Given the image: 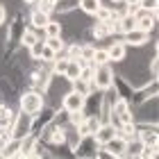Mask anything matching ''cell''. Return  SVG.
I'll list each match as a JSON object with an SVG mask.
<instances>
[{
    "instance_id": "1",
    "label": "cell",
    "mask_w": 159,
    "mask_h": 159,
    "mask_svg": "<svg viewBox=\"0 0 159 159\" xmlns=\"http://www.w3.org/2000/svg\"><path fill=\"white\" fill-rule=\"evenodd\" d=\"M7 32H5V41L7 43H14V46H18L20 43V37H23L25 27H27V16L25 11H14L9 18H7Z\"/></svg>"
},
{
    "instance_id": "2",
    "label": "cell",
    "mask_w": 159,
    "mask_h": 159,
    "mask_svg": "<svg viewBox=\"0 0 159 159\" xmlns=\"http://www.w3.org/2000/svg\"><path fill=\"white\" fill-rule=\"evenodd\" d=\"M55 114H57V107L48 105V102L43 105L37 114H32V132H30V134H32V136H41L50 125H52Z\"/></svg>"
},
{
    "instance_id": "3",
    "label": "cell",
    "mask_w": 159,
    "mask_h": 159,
    "mask_svg": "<svg viewBox=\"0 0 159 159\" xmlns=\"http://www.w3.org/2000/svg\"><path fill=\"white\" fill-rule=\"evenodd\" d=\"M43 105H46V98H43V93L37 91V89H25V91L18 96V109H20V111L37 114Z\"/></svg>"
},
{
    "instance_id": "4",
    "label": "cell",
    "mask_w": 159,
    "mask_h": 159,
    "mask_svg": "<svg viewBox=\"0 0 159 159\" xmlns=\"http://www.w3.org/2000/svg\"><path fill=\"white\" fill-rule=\"evenodd\" d=\"M134 120L132 118V107H129V102L125 98H116V102L111 105L109 109V123H114V125H123V123H129Z\"/></svg>"
},
{
    "instance_id": "5",
    "label": "cell",
    "mask_w": 159,
    "mask_h": 159,
    "mask_svg": "<svg viewBox=\"0 0 159 159\" xmlns=\"http://www.w3.org/2000/svg\"><path fill=\"white\" fill-rule=\"evenodd\" d=\"M9 132H11L14 139H25V136H30V132H32V114L18 109L16 118H14L11 127H9Z\"/></svg>"
},
{
    "instance_id": "6",
    "label": "cell",
    "mask_w": 159,
    "mask_h": 159,
    "mask_svg": "<svg viewBox=\"0 0 159 159\" xmlns=\"http://www.w3.org/2000/svg\"><path fill=\"white\" fill-rule=\"evenodd\" d=\"M82 111L86 116H98L102 114V91L100 89H93L84 96V105H82Z\"/></svg>"
},
{
    "instance_id": "7",
    "label": "cell",
    "mask_w": 159,
    "mask_h": 159,
    "mask_svg": "<svg viewBox=\"0 0 159 159\" xmlns=\"http://www.w3.org/2000/svg\"><path fill=\"white\" fill-rule=\"evenodd\" d=\"M96 150H98V143L93 139V134H82L77 146L73 148V155L82 159H96Z\"/></svg>"
},
{
    "instance_id": "8",
    "label": "cell",
    "mask_w": 159,
    "mask_h": 159,
    "mask_svg": "<svg viewBox=\"0 0 159 159\" xmlns=\"http://www.w3.org/2000/svg\"><path fill=\"white\" fill-rule=\"evenodd\" d=\"M111 80H114V66L111 64H102V66H96V73H93L91 84L96 86V89L105 91V89L111 86Z\"/></svg>"
},
{
    "instance_id": "9",
    "label": "cell",
    "mask_w": 159,
    "mask_h": 159,
    "mask_svg": "<svg viewBox=\"0 0 159 159\" xmlns=\"http://www.w3.org/2000/svg\"><path fill=\"white\" fill-rule=\"evenodd\" d=\"M123 43L127 48H143L146 43H150V32H143L139 27H134V30L123 34Z\"/></svg>"
},
{
    "instance_id": "10",
    "label": "cell",
    "mask_w": 159,
    "mask_h": 159,
    "mask_svg": "<svg viewBox=\"0 0 159 159\" xmlns=\"http://www.w3.org/2000/svg\"><path fill=\"white\" fill-rule=\"evenodd\" d=\"M116 134H118V127L114 125V123L105 120V123H100V127L96 129V132H93V139H96L98 146H105V143H107V141H111Z\"/></svg>"
},
{
    "instance_id": "11",
    "label": "cell",
    "mask_w": 159,
    "mask_h": 159,
    "mask_svg": "<svg viewBox=\"0 0 159 159\" xmlns=\"http://www.w3.org/2000/svg\"><path fill=\"white\" fill-rule=\"evenodd\" d=\"M84 105V96H80V93H75L73 89H68L66 93H64V98L59 100V107L66 111H75V109H82Z\"/></svg>"
},
{
    "instance_id": "12",
    "label": "cell",
    "mask_w": 159,
    "mask_h": 159,
    "mask_svg": "<svg viewBox=\"0 0 159 159\" xmlns=\"http://www.w3.org/2000/svg\"><path fill=\"white\" fill-rule=\"evenodd\" d=\"M107 55H109V61L111 64H120V61H125L127 59V46L120 41H114L107 46Z\"/></svg>"
},
{
    "instance_id": "13",
    "label": "cell",
    "mask_w": 159,
    "mask_h": 159,
    "mask_svg": "<svg viewBox=\"0 0 159 159\" xmlns=\"http://www.w3.org/2000/svg\"><path fill=\"white\" fill-rule=\"evenodd\" d=\"M125 146H127V141L125 139H120V136L116 134L111 141H107L105 143V148H107V152H109L111 159H123L125 157Z\"/></svg>"
},
{
    "instance_id": "14",
    "label": "cell",
    "mask_w": 159,
    "mask_h": 159,
    "mask_svg": "<svg viewBox=\"0 0 159 159\" xmlns=\"http://www.w3.org/2000/svg\"><path fill=\"white\" fill-rule=\"evenodd\" d=\"M48 20H50V14H46V11H41V9L34 7V9L30 11V16H27V25L34 27V30H43Z\"/></svg>"
},
{
    "instance_id": "15",
    "label": "cell",
    "mask_w": 159,
    "mask_h": 159,
    "mask_svg": "<svg viewBox=\"0 0 159 159\" xmlns=\"http://www.w3.org/2000/svg\"><path fill=\"white\" fill-rule=\"evenodd\" d=\"M16 111H18V109H14L9 102H2V105H0V127H2V129H9L11 123H14V118H16Z\"/></svg>"
},
{
    "instance_id": "16",
    "label": "cell",
    "mask_w": 159,
    "mask_h": 159,
    "mask_svg": "<svg viewBox=\"0 0 159 159\" xmlns=\"http://www.w3.org/2000/svg\"><path fill=\"white\" fill-rule=\"evenodd\" d=\"M134 27H136V18H134V14H123V16H118L116 18V32L120 34V37H123V34H125V32H129V30H134Z\"/></svg>"
},
{
    "instance_id": "17",
    "label": "cell",
    "mask_w": 159,
    "mask_h": 159,
    "mask_svg": "<svg viewBox=\"0 0 159 159\" xmlns=\"http://www.w3.org/2000/svg\"><path fill=\"white\" fill-rule=\"evenodd\" d=\"M100 123H102V120H100L98 116H86L75 129L80 132V136H82V134H93V132H96V129L100 127Z\"/></svg>"
},
{
    "instance_id": "18",
    "label": "cell",
    "mask_w": 159,
    "mask_h": 159,
    "mask_svg": "<svg viewBox=\"0 0 159 159\" xmlns=\"http://www.w3.org/2000/svg\"><path fill=\"white\" fill-rule=\"evenodd\" d=\"M77 9H80V0H57L55 5V14H59V16H68Z\"/></svg>"
},
{
    "instance_id": "19",
    "label": "cell",
    "mask_w": 159,
    "mask_h": 159,
    "mask_svg": "<svg viewBox=\"0 0 159 159\" xmlns=\"http://www.w3.org/2000/svg\"><path fill=\"white\" fill-rule=\"evenodd\" d=\"M39 39H43V32H41V30H34V27L27 25V27H25V32H23V37H20V43H18V46L30 48L32 43H37Z\"/></svg>"
},
{
    "instance_id": "20",
    "label": "cell",
    "mask_w": 159,
    "mask_h": 159,
    "mask_svg": "<svg viewBox=\"0 0 159 159\" xmlns=\"http://www.w3.org/2000/svg\"><path fill=\"white\" fill-rule=\"evenodd\" d=\"M136 27L143 32H155V27H157V11H150L148 16H143L136 20Z\"/></svg>"
},
{
    "instance_id": "21",
    "label": "cell",
    "mask_w": 159,
    "mask_h": 159,
    "mask_svg": "<svg viewBox=\"0 0 159 159\" xmlns=\"http://www.w3.org/2000/svg\"><path fill=\"white\" fill-rule=\"evenodd\" d=\"M70 89H73L75 93H80V96H86L89 91H93L96 86H93L89 80H82V77H75V80H70Z\"/></svg>"
},
{
    "instance_id": "22",
    "label": "cell",
    "mask_w": 159,
    "mask_h": 159,
    "mask_svg": "<svg viewBox=\"0 0 159 159\" xmlns=\"http://www.w3.org/2000/svg\"><path fill=\"white\" fill-rule=\"evenodd\" d=\"M41 32H43V37H61V34H64V25L59 23V20L50 18Z\"/></svg>"
},
{
    "instance_id": "23",
    "label": "cell",
    "mask_w": 159,
    "mask_h": 159,
    "mask_svg": "<svg viewBox=\"0 0 159 159\" xmlns=\"http://www.w3.org/2000/svg\"><path fill=\"white\" fill-rule=\"evenodd\" d=\"M80 68H82V61H80V59H68V64H66V68H64L61 75L70 82V80L80 77Z\"/></svg>"
},
{
    "instance_id": "24",
    "label": "cell",
    "mask_w": 159,
    "mask_h": 159,
    "mask_svg": "<svg viewBox=\"0 0 159 159\" xmlns=\"http://www.w3.org/2000/svg\"><path fill=\"white\" fill-rule=\"evenodd\" d=\"M118 136L125 141H132L136 139V123L129 120V123H123V125H118Z\"/></svg>"
},
{
    "instance_id": "25",
    "label": "cell",
    "mask_w": 159,
    "mask_h": 159,
    "mask_svg": "<svg viewBox=\"0 0 159 159\" xmlns=\"http://www.w3.org/2000/svg\"><path fill=\"white\" fill-rule=\"evenodd\" d=\"M93 18H96L98 23H107V20H111V18H116V16H114L111 5H100V7H98V11L93 14Z\"/></svg>"
},
{
    "instance_id": "26",
    "label": "cell",
    "mask_w": 159,
    "mask_h": 159,
    "mask_svg": "<svg viewBox=\"0 0 159 159\" xmlns=\"http://www.w3.org/2000/svg\"><path fill=\"white\" fill-rule=\"evenodd\" d=\"M93 52H96V43L91 41H82V46H80V61H91L93 59Z\"/></svg>"
},
{
    "instance_id": "27",
    "label": "cell",
    "mask_w": 159,
    "mask_h": 159,
    "mask_svg": "<svg viewBox=\"0 0 159 159\" xmlns=\"http://www.w3.org/2000/svg\"><path fill=\"white\" fill-rule=\"evenodd\" d=\"M100 5H102V0H80V11L86 16H93Z\"/></svg>"
},
{
    "instance_id": "28",
    "label": "cell",
    "mask_w": 159,
    "mask_h": 159,
    "mask_svg": "<svg viewBox=\"0 0 159 159\" xmlns=\"http://www.w3.org/2000/svg\"><path fill=\"white\" fill-rule=\"evenodd\" d=\"M141 148H143V143H141L139 139H132V141H127V146H125V157L139 159V155H141Z\"/></svg>"
},
{
    "instance_id": "29",
    "label": "cell",
    "mask_w": 159,
    "mask_h": 159,
    "mask_svg": "<svg viewBox=\"0 0 159 159\" xmlns=\"http://www.w3.org/2000/svg\"><path fill=\"white\" fill-rule=\"evenodd\" d=\"M43 41H46V46L52 48L55 52H59V50L66 46V39H64V34H61V37H43Z\"/></svg>"
},
{
    "instance_id": "30",
    "label": "cell",
    "mask_w": 159,
    "mask_h": 159,
    "mask_svg": "<svg viewBox=\"0 0 159 159\" xmlns=\"http://www.w3.org/2000/svg\"><path fill=\"white\" fill-rule=\"evenodd\" d=\"M96 66H102V64H111L109 61V55H107V48H96L93 52V59H91Z\"/></svg>"
},
{
    "instance_id": "31",
    "label": "cell",
    "mask_w": 159,
    "mask_h": 159,
    "mask_svg": "<svg viewBox=\"0 0 159 159\" xmlns=\"http://www.w3.org/2000/svg\"><path fill=\"white\" fill-rule=\"evenodd\" d=\"M55 5H57V0H37L32 7H37V9H41V11H46V14L52 16L55 14Z\"/></svg>"
},
{
    "instance_id": "32",
    "label": "cell",
    "mask_w": 159,
    "mask_h": 159,
    "mask_svg": "<svg viewBox=\"0 0 159 159\" xmlns=\"http://www.w3.org/2000/svg\"><path fill=\"white\" fill-rule=\"evenodd\" d=\"M157 155H159V146H143L139 159H155Z\"/></svg>"
},
{
    "instance_id": "33",
    "label": "cell",
    "mask_w": 159,
    "mask_h": 159,
    "mask_svg": "<svg viewBox=\"0 0 159 159\" xmlns=\"http://www.w3.org/2000/svg\"><path fill=\"white\" fill-rule=\"evenodd\" d=\"M55 55H57V52H55L52 48H48V46H46V41H43V50H41V59H43V61H48V64H52V59H55Z\"/></svg>"
},
{
    "instance_id": "34",
    "label": "cell",
    "mask_w": 159,
    "mask_h": 159,
    "mask_svg": "<svg viewBox=\"0 0 159 159\" xmlns=\"http://www.w3.org/2000/svg\"><path fill=\"white\" fill-rule=\"evenodd\" d=\"M7 18H9V9H7L5 2H0V27L7 25Z\"/></svg>"
},
{
    "instance_id": "35",
    "label": "cell",
    "mask_w": 159,
    "mask_h": 159,
    "mask_svg": "<svg viewBox=\"0 0 159 159\" xmlns=\"http://www.w3.org/2000/svg\"><path fill=\"white\" fill-rule=\"evenodd\" d=\"M139 7H146V9H157L159 7V0H139Z\"/></svg>"
},
{
    "instance_id": "36",
    "label": "cell",
    "mask_w": 159,
    "mask_h": 159,
    "mask_svg": "<svg viewBox=\"0 0 159 159\" xmlns=\"http://www.w3.org/2000/svg\"><path fill=\"white\" fill-rule=\"evenodd\" d=\"M20 2H23V5H30V7H32L34 2H37V0H20Z\"/></svg>"
},
{
    "instance_id": "37",
    "label": "cell",
    "mask_w": 159,
    "mask_h": 159,
    "mask_svg": "<svg viewBox=\"0 0 159 159\" xmlns=\"http://www.w3.org/2000/svg\"><path fill=\"white\" fill-rule=\"evenodd\" d=\"M118 2H123V0H109V5H118Z\"/></svg>"
}]
</instances>
